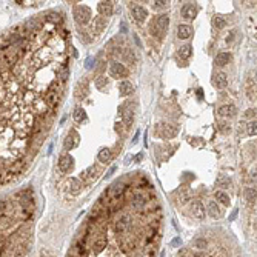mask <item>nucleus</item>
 Here are the masks:
<instances>
[{
    "label": "nucleus",
    "mask_w": 257,
    "mask_h": 257,
    "mask_svg": "<svg viewBox=\"0 0 257 257\" xmlns=\"http://www.w3.org/2000/svg\"><path fill=\"white\" fill-rule=\"evenodd\" d=\"M34 208L8 205L0 211V257H26L33 237Z\"/></svg>",
    "instance_id": "f257e3e1"
},
{
    "label": "nucleus",
    "mask_w": 257,
    "mask_h": 257,
    "mask_svg": "<svg viewBox=\"0 0 257 257\" xmlns=\"http://www.w3.org/2000/svg\"><path fill=\"white\" fill-rule=\"evenodd\" d=\"M177 257H234L229 246L217 240L214 242L211 236H199L196 237L186 250H182Z\"/></svg>",
    "instance_id": "f03ea898"
},
{
    "label": "nucleus",
    "mask_w": 257,
    "mask_h": 257,
    "mask_svg": "<svg viewBox=\"0 0 257 257\" xmlns=\"http://www.w3.org/2000/svg\"><path fill=\"white\" fill-rule=\"evenodd\" d=\"M108 226H113V225H111V222H108ZM108 226H106V228H108ZM113 229H114V228H113ZM125 229H137V231H142V233H145V234H146V237H148L149 240H153V242H159V240H157V239H154L151 234H148V229H146V228H143V226H139V225H129L128 228H125ZM125 229H123V231H125ZM114 231H116V229H114ZM79 234H85V233H82V231H80ZM85 236H86V234H85ZM80 237H82V236H80ZM86 237H88V236H86ZM88 239H89V237H88ZM82 240H83V239H82ZM106 240H108V239H106ZM89 242H91L92 245H95V246H100V248L106 245V243H105V245H97V243H94L91 239H89ZM83 248H85V242H83ZM83 248H80V251H76L74 254H79V253H82V251H83Z\"/></svg>",
    "instance_id": "7ed1b4c3"
},
{
    "label": "nucleus",
    "mask_w": 257,
    "mask_h": 257,
    "mask_svg": "<svg viewBox=\"0 0 257 257\" xmlns=\"http://www.w3.org/2000/svg\"><path fill=\"white\" fill-rule=\"evenodd\" d=\"M91 19V9L88 6H77L74 9V20L79 23V25H86Z\"/></svg>",
    "instance_id": "20e7f679"
},
{
    "label": "nucleus",
    "mask_w": 257,
    "mask_h": 257,
    "mask_svg": "<svg viewBox=\"0 0 257 257\" xmlns=\"http://www.w3.org/2000/svg\"><path fill=\"white\" fill-rule=\"evenodd\" d=\"M109 74L111 77H116V79H123L128 76V69L125 68V65L119 63V62H114L109 68Z\"/></svg>",
    "instance_id": "39448f33"
},
{
    "label": "nucleus",
    "mask_w": 257,
    "mask_h": 257,
    "mask_svg": "<svg viewBox=\"0 0 257 257\" xmlns=\"http://www.w3.org/2000/svg\"><path fill=\"white\" fill-rule=\"evenodd\" d=\"M79 142H80V137H79L77 131L71 129V131H69V134H68V137L65 139V143H63V146H65V149H66V151H69V149L76 148V146L79 145Z\"/></svg>",
    "instance_id": "423d86ee"
},
{
    "label": "nucleus",
    "mask_w": 257,
    "mask_h": 257,
    "mask_svg": "<svg viewBox=\"0 0 257 257\" xmlns=\"http://www.w3.org/2000/svg\"><path fill=\"white\" fill-rule=\"evenodd\" d=\"M154 22H156V28H157L159 33L163 36V33L168 29V25H170V17H168V14H162V16H159L157 20H154Z\"/></svg>",
    "instance_id": "0eeeda50"
},
{
    "label": "nucleus",
    "mask_w": 257,
    "mask_h": 257,
    "mask_svg": "<svg viewBox=\"0 0 257 257\" xmlns=\"http://www.w3.org/2000/svg\"><path fill=\"white\" fill-rule=\"evenodd\" d=\"M189 210H191V214L194 215L196 219H203V217H205V208H203V205H202L199 200L191 202Z\"/></svg>",
    "instance_id": "6e6552de"
},
{
    "label": "nucleus",
    "mask_w": 257,
    "mask_h": 257,
    "mask_svg": "<svg viewBox=\"0 0 257 257\" xmlns=\"http://www.w3.org/2000/svg\"><path fill=\"white\" fill-rule=\"evenodd\" d=\"M73 157L71 156H68V154H65V156H62L60 159H59V170L62 172H68L71 168H73Z\"/></svg>",
    "instance_id": "1a4fd4ad"
},
{
    "label": "nucleus",
    "mask_w": 257,
    "mask_h": 257,
    "mask_svg": "<svg viewBox=\"0 0 257 257\" xmlns=\"http://www.w3.org/2000/svg\"><path fill=\"white\" fill-rule=\"evenodd\" d=\"M105 26H106V20H105L102 16H97V17H94V22H92V25H91V29H92V33H95V34H100V33L105 29Z\"/></svg>",
    "instance_id": "9d476101"
},
{
    "label": "nucleus",
    "mask_w": 257,
    "mask_h": 257,
    "mask_svg": "<svg viewBox=\"0 0 257 257\" xmlns=\"http://www.w3.org/2000/svg\"><path fill=\"white\" fill-rule=\"evenodd\" d=\"M177 132H179V129L175 128L174 125H163L162 131H160V135L163 139H172V137L177 135Z\"/></svg>",
    "instance_id": "9b49d317"
},
{
    "label": "nucleus",
    "mask_w": 257,
    "mask_h": 257,
    "mask_svg": "<svg viewBox=\"0 0 257 257\" xmlns=\"http://www.w3.org/2000/svg\"><path fill=\"white\" fill-rule=\"evenodd\" d=\"M196 14H197L196 6H193V5H183V6H182V16H183V19L193 20V19L196 17Z\"/></svg>",
    "instance_id": "f8f14e48"
},
{
    "label": "nucleus",
    "mask_w": 257,
    "mask_h": 257,
    "mask_svg": "<svg viewBox=\"0 0 257 257\" xmlns=\"http://www.w3.org/2000/svg\"><path fill=\"white\" fill-rule=\"evenodd\" d=\"M217 113H219V116H222V117H231V116H236L237 109H236L234 105H223V106L219 108Z\"/></svg>",
    "instance_id": "ddd939ff"
},
{
    "label": "nucleus",
    "mask_w": 257,
    "mask_h": 257,
    "mask_svg": "<svg viewBox=\"0 0 257 257\" xmlns=\"http://www.w3.org/2000/svg\"><path fill=\"white\" fill-rule=\"evenodd\" d=\"M148 12L143 6H132V17L137 20V22H143L146 19Z\"/></svg>",
    "instance_id": "4468645a"
},
{
    "label": "nucleus",
    "mask_w": 257,
    "mask_h": 257,
    "mask_svg": "<svg viewBox=\"0 0 257 257\" xmlns=\"http://www.w3.org/2000/svg\"><path fill=\"white\" fill-rule=\"evenodd\" d=\"M231 60V54L229 52H219L217 55H215V59H214V63L217 65V66H225L228 62Z\"/></svg>",
    "instance_id": "2eb2a0df"
},
{
    "label": "nucleus",
    "mask_w": 257,
    "mask_h": 257,
    "mask_svg": "<svg viewBox=\"0 0 257 257\" xmlns=\"http://www.w3.org/2000/svg\"><path fill=\"white\" fill-rule=\"evenodd\" d=\"M206 213L211 215V217H214V219H219L220 217V208L217 206V202L214 200H210L208 202V205H206Z\"/></svg>",
    "instance_id": "dca6fc26"
},
{
    "label": "nucleus",
    "mask_w": 257,
    "mask_h": 257,
    "mask_svg": "<svg viewBox=\"0 0 257 257\" xmlns=\"http://www.w3.org/2000/svg\"><path fill=\"white\" fill-rule=\"evenodd\" d=\"M97 9L102 16H111L113 14V3L111 2H100L97 5Z\"/></svg>",
    "instance_id": "f3484780"
},
{
    "label": "nucleus",
    "mask_w": 257,
    "mask_h": 257,
    "mask_svg": "<svg viewBox=\"0 0 257 257\" xmlns=\"http://www.w3.org/2000/svg\"><path fill=\"white\" fill-rule=\"evenodd\" d=\"M86 94H88V83H86V80H83V82H79L77 86H76L74 95H76L77 99H83Z\"/></svg>",
    "instance_id": "a211bd4d"
},
{
    "label": "nucleus",
    "mask_w": 257,
    "mask_h": 257,
    "mask_svg": "<svg viewBox=\"0 0 257 257\" xmlns=\"http://www.w3.org/2000/svg\"><path fill=\"white\" fill-rule=\"evenodd\" d=\"M191 33H193V29H191V26H188V25H180L179 29H177V36H179V39H182V40L188 39V37L191 36Z\"/></svg>",
    "instance_id": "6ab92c4d"
},
{
    "label": "nucleus",
    "mask_w": 257,
    "mask_h": 257,
    "mask_svg": "<svg viewBox=\"0 0 257 257\" xmlns=\"http://www.w3.org/2000/svg\"><path fill=\"white\" fill-rule=\"evenodd\" d=\"M69 183H71V193H73V194H79V193L82 191V188H83L82 180H79V179H76V177H71V179H69Z\"/></svg>",
    "instance_id": "aec40b11"
},
{
    "label": "nucleus",
    "mask_w": 257,
    "mask_h": 257,
    "mask_svg": "<svg viewBox=\"0 0 257 257\" xmlns=\"http://www.w3.org/2000/svg\"><path fill=\"white\" fill-rule=\"evenodd\" d=\"M119 92H120V95H129V94L132 92V85H131V82L122 80L120 85H119Z\"/></svg>",
    "instance_id": "412c9836"
},
{
    "label": "nucleus",
    "mask_w": 257,
    "mask_h": 257,
    "mask_svg": "<svg viewBox=\"0 0 257 257\" xmlns=\"http://www.w3.org/2000/svg\"><path fill=\"white\" fill-rule=\"evenodd\" d=\"M73 119L77 122V123H82V122H85L86 120V114H85V109L83 108H76L74 109V114H73Z\"/></svg>",
    "instance_id": "4be33fe9"
},
{
    "label": "nucleus",
    "mask_w": 257,
    "mask_h": 257,
    "mask_svg": "<svg viewBox=\"0 0 257 257\" xmlns=\"http://www.w3.org/2000/svg\"><path fill=\"white\" fill-rule=\"evenodd\" d=\"M99 160L102 162V163H108L109 160H111V157H113V154H111V151L108 149V148H103V149H100L99 151Z\"/></svg>",
    "instance_id": "5701e85b"
},
{
    "label": "nucleus",
    "mask_w": 257,
    "mask_h": 257,
    "mask_svg": "<svg viewBox=\"0 0 257 257\" xmlns=\"http://www.w3.org/2000/svg\"><path fill=\"white\" fill-rule=\"evenodd\" d=\"M226 83H228V79H226V76L223 73H219V74L214 76V85L217 88H225Z\"/></svg>",
    "instance_id": "b1692460"
},
{
    "label": "nucleus",
    "mask_w": 257,
    "mask_h": 257,
    "mask_svg": "<svg viewBox=\"0 0 257 257\" xmlns=\"http://www.w3.org/2000/svg\"><path fill=\"white\" fill-rule=\"evenodd\" d=\"M215 199H217L222 205H225V206L229 205V196H228L226 193H223V191H215Z\"/></svg>",
    "instance_id": "393cba45"
},
{
    "label": "nucleus",
    "mask_w": 257,
    "mask_h": 257,
    "mask_svg": "<svg viewBox=\"0 0 257 257\" xmlns=\"http://www.w3.org/2000/svg\"><path fill=\"white\" fill-rule=\"evenodd\" d=\"M95 174H97V168H95V166H89L82 175H83V179H86L88 182H91V180L95 179Z\"/></svg>",
    "instance_id": "a878e982"
},
{
    "label": "nucleus",
    "mask_w": 257,
    "mask_h": 257,
    "mask_svg": "<svg viewBox=\"0 0 257 257\" xmlns=\"http://www.w3.org/2000/svg\"><path fill=\"white\" fill-rule=\"evenodd\" d=\"M191 52H193V46H191V45H183V46L179 49V54H180L182 59H188V57L191 55Z\"/></svg>",
    "instance_id": "bb28decb"
},
{
    "label": "nucleus",
    "mask_w": 257,
    "mask_h": 257,
    "mask_svg": "<svg viewBox=\"0 0 257 257\" xmlns=\"http://www.w3.org/2000/svg\"><path fill=\"white\" fill-rule=\"evenodd\" d=\"M246 200L251 206L256 205V188H248L246 189Z\"/></svg>",
    "instance_id": "cd10ccee"
},
{
    "label": "nucleus",
    "mask_w": 257,
    "mask_h": 257,
    "mask_svg": "<svg viewBox=\"0 0 257 257\" xmlns=\"http://www.w3.org/2000/svg\"><path fill=\"white\" fill-rule=\"evenodd\" d=\"M68 77H69V69H68V68H62V69L59 71V79H57V80L63 85V83L68 80Z\"/></svg>",
    "instance_id": "c85d7f7f"
},
{
    "label": "nucleus",
    "mask_w": 257,
    "mask_h": 257,
    "mask_svg": "<svg viewBox=\"0 0 257 257\" xmlns=\"http://www.w3.org/2000/svg\"><path fill=\"white\" fill-rule=\"evenodd\" d=\"M213 25H214V28H217V29H223V28L226 26V22H225L222 17L215 16L214 19H213Z\"/></svg>",
    "instance_id": "c756f323"
},
{
    "label": "nucleus",
    "mask_w": 257,
    "mask_h": 257,
    "mask_svg": "<svg viewBox=\"0 0 257 257\" xmlns=\"http://www.w3.org/2000/svg\"><path fill=\"white\" fill-rule=\"evenodd\" d=\"M106 85H108V77L106 76H99L97 80H95V88L102 89V88H105Z\"/></svg>",
    "instance_id": "7c9ffc66"
},
{
    "label": "nucleus",
    "mask_w": 257,
    "mask_h": 257,
    "mask_svg": "<svg viewBox=\"0 0 257 257\" xmlns=\"http://www.w3.org/2000/svg\"><path fill=\"white\" fill-rule=\"evenodd\" d=\"M123 57H125V60H126L128 63H134V62H135V55H134V51H132V49H126V51L123 52Z\"/></svg>",
    "instance_id": "2f4dec72"
},
{
    "label": "nucleus",
    "mask_w": 257,
    "mask_h": 257,
    "mask_svg": "<svg viewBox=\"0 0 257 257\" xmlns=\"http://www.w3.org/2000/svg\"><path fill=\"white\" fill-rule=\"evenodd\" d=\"M132 120H134V116H132V113H131V111H126V113H123V123H125L126 126H131Z\"/></svg>",
    "instance_id": "473e14b6"
},
{
    "label": "nucleus",
    "mask_w": 257,
    "mask_h": 257,
    "mask_svg": "<svg viewBox=\"0 0 257 257\" xmlns=\"http://www.w3.org/2000/svg\"><path fill=\"white\" fill-rule=\"evenodd\" d=\"M217 186H219V188H226V186H229V180H228L226 177L220 175V177L217 179Z\"/></svg>",
    "instance_id": "72a5a7b5"
},
{
    "label": "nucleus",
    "mask_w": 257,
    "mask_h": 257,
    "mask_svg": "<svg viewBox=\"0 0 257 257\" xmlns=\"http://www.w3.org/2000/svg\"><path fill=\"white\" fill-rule=\"evenodd\" d=\"M166 5H168V2H166V0H157V2H154V3H153V6H154L156 9L166 8Z\"/></svg>",
    "instance_id": "f704fd0d"
},
{
    "label": "nucleus",
    "mask_w": 257,
    "mask_h": 257,
    "mask_svg": "<svg viewBox=\"0 0 257 257\" xmlns=\"http://www.w3.org/2000/svg\"><path fill=\"white\" fill-rule=\"evenodd\" d=\"M256 120H254V122H250V123H248V134H250V135H256Z\"/></svg>",
    "instance_id": "c9c22d12"
},
{
    "label": "nucleus",
    "mask_w": 257,
    "mask_h": 257,
    "mask_svg": "<svg viewBox=\"0 0 257 257\" xmlns=\"http://www.w3.org/2000/svg\"><path fill=\"white\" fill-rule=\"evenodd\" d=\"M219 129L220 131H228V123H225V122H219Z\"/></svg>",
    "instance_id": "e433bc0d"
},
{
    "label": "nucleus",
    "mask_w": 257,
    "mask_h": 257,
    "mask_svg": "<svg viewBox=\"0 0 257 257\" xmlns=\"http://www.w3.org/2000/svg\"><path fill=\"white\" fill-rule=\"evenodd\" d=\"M103 69H105V62H100L99 66H97V73H102Z\"/></svg>",
    "instance_id": "4c0bfd02"
},
{
    "label": "nucleus",
    "mask_w": 257,
    "mask_h": 257,
    "mask_svg": "<svg viewBox=\"0 0 257 257\" xmlns=\"http://www.w3.org/2000/svg\"><path fill=\"white\" fill-rule=\"evenodd\" d=\"M245 116H246V117H253V116H256V109H248Z\"/></svg>",
    "instance_id": "58836bf2"
},
{
    "label": "nucleus",
    "mask_w": 257,
    "mask_h": 257,
    "mask_svg": "<svg viewBox=\"0 0 257 257\" xmlns=\"http://www.w3.org/2000/svg\"><path fill=\"white\" fill-rule=\"evenodd\" d=\"M142 159H143V153H139V154H137V156H135V159H134V160H135V162H137V163H139V162H140V160H142Z\"/></svg>",
    "instance_id": "ea45409f"
},
{
    "label": "nucleus",
    "mask_w": 257,
    "mask_h": 257,
    "mask_svg": "<svg viewBox=\"0 0 257 257\" xmlns=\"http://www.w3.org/2000/svg\"><path fill=\"white\" fill-rule=\"evenodd\" d=\"M122 126H123L122 123H116V131H117V132H120V134H122V131H123Z\"/></svg>",
    "instance_id": "a19ab883"
},
{
    "label": "nucleus",
    "mask_w": 257,
    "mask_h": 257,
    "mask_svg": "<svg viewBox=\"0 0 257 257\" xmlns=\"http://www.w3.org/2000/svg\"><path fill=\"white\" fill-rule=\"evenodd\" d=\"M114 171H116V166H113V168H111V170L108 171V174H106V177H109L111 174H114Z\"/></svg>",
    "instance_id": "79ce46f5"
},
{
    "label": "nucleus",
    "mask_w": 257,
    "mask_h": 257,
    "mask_svg": "<svg viewBox=\"0 0 257 257\" xmlns=\"http://www.w3.org/2000/svg\"><path fill=\"white\" fill-rule=\"evenodd\" d=\"M137 140H139V132H135V135L132 139V143H137Z\"/></svg>",
    "instance_id": "37998d69"
},
{
    "label": "nucleus",
    "mask_w": 257,
    "mask_h": 257,
    "mask_svg": "<svg viewBox=\"0 0 257 257\" xmlns=\"http://www.w3.org/2000/svg\"><path fill=\"white\" fill-rule=\"evenodd\" d=\"M233 37H234V34H229L228 37H226V42L229 43V42H233Z\"/></svg>",
    "instance_id": "c03bdc74"
}]
</instances>
